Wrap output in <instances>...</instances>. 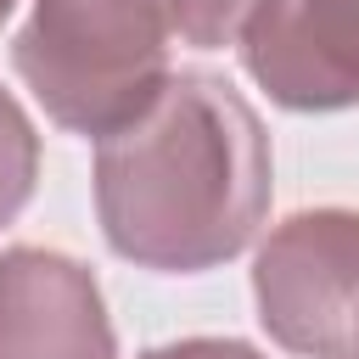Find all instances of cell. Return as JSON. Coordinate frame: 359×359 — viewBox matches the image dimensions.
<instances>
[{
  "label": "cell",
  "mask_w": 359,
  "mask_h": 359,
  "mask_svg": "<svg viewBox=\"0 0 359 359\" xmlns=\"http://www.w3.org/2000/svg\"><path fill=\"white\" fill-rule=\"evenodd\" d=\"M247 67L292 107L359 95V0H258Z\"/></svg>",
  "instance_id": "277c9868"
},
{
  "label": "cell",
  "mask_w": 359,
  "mask_h": 359,
  "mask_svg": "<svg viewBox=\"0 0 359 359\" xmlns=\"http://www.w3.org/2000/svg\"><path fill=\"white\" fill-rule=\"evenodd\" d=\"M6 6H11V0H0V17H6Z\"/></svg>",
  "instance_id": "9c48e42d"
},
{
  "label": "cell",
  "mask_w": 359,
  "mask_h": 359,
  "mask_svg": "<svg viewBox=\"0 0 359 359\" xmlns=\"http://www.w3.org/2000/svg\"><path fill=\"white\" fill-rule=\"evenodd\" d=\"M112 359L95 286L73 264L45 252H11L0 264V359Z\"/></svg>",
  "instance_id": "5b68a950"
},
{
  "label": "cell",
  "mask_w": 359,
  "mask_h": 359,
  "mask_svg": "<svg viewBox=\"0 0 359 359\" xmlns=\"http://www.w3.org/2000/svg\"><path fill=\"white\" fill-rule=\"evenodd\" d=\"M264 320L303 353H359V219H292L258 264Z\"/></svg>",
  "instance_id": "3957f363"
},
{
  "label": "cell",
  "mask_w": 359,
  "mask_h": 359,
  "mask_svg": "<svg viewBox=\"0 0 359 359\" xmlns=\"http://www.w3.org/2000/svg\"><path fill=\"white\" fill-rule=\"evenodd\" d=\"M252 6H258V0H174V22H180V34H191L196 45H213V39H224L241 17H252Z\"/></svg>",
  "instance_id": "52a82bcc"
},
{
  "label": "cell",
  "mask_w": 359,
  "mask_h": 359,
  "mask_svg": "<svg viewBox=\"0 0 359 359\" xmlns=\"http://www.w3.org/2000/svg\"><path fill=\"white\" fill-rule=\"evenodd\" d=\"M22 191H28V129L17 107L0 95V219L22 202Z\"/></svg>",
  "instance_id": "8992f818"
},
{
  "label": "cell",
  "mask_w": 359,
  "mask_h": 359,
  "mask_svg": "<svg viewBox=\"0 0 359 359\" xmlns=\"http://www.w3.org/2000/svg\"><path fill=\"white\" fill-rule=\"evenodd\" d=\"M174 0H39L17 67L62 123L129 129L163 90V28Z\"/></svg>",
  "instance_id": "7a4b0ae2"
},
{
  "label": "cell",
  "mask_w": 359,
  "mask_h": 359,
  "mask_svg": "<svg viewBox=\"0 0 359 359\" xmlns=\"http://www.w3.org/2000/svg\"><path fill=\"white\" fill-rule=\"evenodd\" d=\"M151 359H252V353H247V348H236V342H191V348L151 353Z\"/></svg>",
  "instance_id": "ba28073f"
},
{
  "label": "cell",
  "mask_w": 359,
  "mask_h": 359,
  "mask_svg": "<svg viewBox=\"0 0 359 359\" xmlns=\"http://www.w3.org/2000/svg\"><path fill=\"white\" fill-rule=\"evenodd\" d=\"M264 146L252 112L213 79L168 84L157 118H135L101 151L107 236L146 264H208L258 219Z\"/></svg>",
  "instance_id": "6da1fadb"
}]
</instances>
